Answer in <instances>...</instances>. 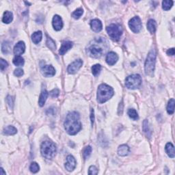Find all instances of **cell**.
Instances as JSON below:
<instances>
[{
  "instance_id": "42",
  "label": "cell",
  "mask_w": 175,
  "mask_h": 175,
  "mask_svg": "<svg viewBox=\"0 0 175 175\" xmlns=\"http://www.w3.org/2000/svg\"><path fill=\"white\" fill-rule=\"evenodd\" d=\"M6 172L4 171V169L2 168H1V175H5Z\"/></svg>"
},
{
  "instance_id": "14",
  "label": "cell",
  "mask_w": 175,
  "mask_h": 175,
  "mask_svg": "<svg viewBox=\"0 0 175 175\" xmlns=\"http://www.w3.org/2000/svg\"><path fill=\"white\" fill-rule=\"evenodd\" d=\"M72 47H73V43L71 42V41H64V42H63L59 51L60 55H64L69 49L72 48Z\"/></svg>"
},
{
  "instance_id": "2",
  "label": "cell",
  "mask_w": 175,
  "mask_h": 175,
  "mask_svg": "<svg viewBox=\"0 0 175 175\" xmlns=\"http://www.w3.org/2000/svg\"><path fill=\"white\" fill-rule=\"evenodd\" d=\"M64 128L67 132L71 135H74L81 129L79 115L77 112H72L68 114L64 121Z\"/></svg>"
},
{
  "instance_id": "39",
  "label": "cell",
  "mask_w": 175,
  "mask_h": 175,
  "mask_svg": "<svg viewBox=\"0 0 175 175\" xmlns=\"http://www.w3.org/2000/svg\"><path fill=\"white\" fill-rule=\"evenodd\" d=\"M60 91L58 89H54L52 91L50 92V95L52 96V97H57V96L59 95Z\"/></svg>"
},
{
  "instance_id": "19",
  "label": "cell",
  "mask_w": 175,
  "mask_h": 175,
  "mask_svg": "<svg viewBox=\"0 0 175 175\" xmlns=\"http://www.w3.org/2000/svg\"><path fill=\"white\" fill-rule=\"evenodd\" d=\"M48 95H49V93L47 90H45L41 92L40 97H39V101H38V104L40 107L44 106L45 102H46L47 98L48 97Z\"/></svg>"
},
{
  "instance_id": "40",
  "label": "cell",
  "mask_w": 175,
  "mask_h": 175,
  "mask_svg": "<svg viewBox=\"0 0 175 175\" xmlns=\"http://www.w3.org/2000/svg\"><path fill=\"white\" fill-rule=\"evenodd\" d=\"M90 121H91V124L93 126L94 122V109H92L91 112H90Z\"/></svg>"
},
{
  "instance_id": "33",
  "label": "cell",
  "mask_w": 175,
  "mask_h": 175,
  "mask_svg": "<svg viewBox=\"0 0 175 175\" xmlns=\"http://www.w3.org/2000/svg\"><path fill=\"white\" fill-rule=\"evenodd\" d=\"M10 50V45L8 43L4 42L2 43L1 45V51L5 54H7V53H9Z\"/></svg>"
},
{
  "instance_id": "38",
  "label": "cell",
  "mask_w": 175,
  "mask_h": 175,
  "mask_svg": "<svg viewBox=\"0 0 175 175\" xmlns=\"http://www.w3.org/2000/svg\"><path fill=\"white\" fill-rule=\"evenodd\" d=\"M14 75L16 76V77H21V76H22L24 74L23 70L21 69H16L14 72Z\"/></svg>"
},
{
  "instance_id": "11",
  "label": "cell",
  "mask_w": 175,
  "mask_h": 175,
  "mask_svg": "<svg viewBox=\"0 0 175 175\" xmlns=\"http://www.w3.org/2000/svg\"><path fill=\"white\" fill-rule=\"evenodd\" d=\"M76 167V161L73 155H68L67 157V163L65 164V168L67 171L71 172Z\"/></svg>"
},
{
  "instance_id": "29",
  "label": "cell",
  "mask_w": 175,
  "mask_h": 175,
  "mask_svg": "<svg viewBox=\"0 0 175 175\" xmlns=\"http://www.w3.org/2000/svg\"><path fill=\"white\" fill-rule=\"evenodd\" d=\"M83 12L84 10L82 8H78V9L75 10V11L72 13V16H73L74 18H75V19H78V18L81 17L82 14H83Z\"/></svg>"
},
{
  "instance_id": "5",
  "label": "cell",
  "mask_w": 175,
  "mask_h": 175,
  "mask_svg": "<svg viewBox=\"0 0 175 175\" xmlns=\"http://www.w3.org/2000/svg\"><path fill=\"white\" fill-rule=\"evenodd\" d=\"M155 60H156V53L154 49L149 53L147 55V60H146L145 64V73L147 75L153 77L154 74V71H155Z\"/></svg>"
},
{
  "instance_id": "7",
  "label": "cell",
  "mask_w": 175,
  "mask_h": 175,
  "mask_svg": "<svg viewBox=\"0 0 175 175\" xmlns=\"http://www.w3.org/2000/svg\"><path fill=\"white\" fill-rule=\"evenodd\" d=\"M142 84V77L137 74L128 76L125 79V86L127 88L131 90L139 88Z\"/></svg>"
},
{
  "instance_id": "28",
  "label": "cell",
  "mask_w": 175,
  "mask_h": 175,
  "mask_svg": "<svg viewBox=\"0 0 175 175\" xmlns=\"http://www.w3.org/2000/svg\"><path fill=\"white\" fill-rule=\"evenodd\" d=\"M173 1H163L162 2V8L164 10H168L172 7L173 6Z\"/></svg>"
},
{
  "instance_id": "4",
  "label": "cell",
  "mask_w": 175,
  "mask_h": 175,
  "mask_svg": "<svg viewBox=\"0 0 175 175\" xmlns=\"http://www.w3.org/2000/svg\"><path fill=\"white\" fill-rule=\"evenodd\" d=\"M114 95V90L107 84H101L97 90V101L99 103L108 101Z\"/></svg>"
},
{
  "instance_id": "34",
  "label": "cell",
  "mask_w": 175,
  "mask_h": 175,
  "mask_svg": "<svg viewBox=\"0 0 175 175\" xmlns=\"http://www.w3.org/2000/svg\"><path fill=\"white\" fill-rule=\"evenodd\" d=\"M40 167H39L38 164L36 162H32L30 166V170L32 173H36L39 171Z\"/></svg>"
},
{
  "instance_id": "37",
  "label": "cell",
  "mask_w": 175,
  "mask_h": 175,
  "mask_svg": "<svg viewBox=\"0 0 175 175\" xmlns=\"http://www.w3.org/2000/svg\"><path fill=\"white\" fill-rule=\"evenodd\" d=\"M6 101H7V103L9 105L10 108H12L13 107V105H14V98L12 96H7V98H6Z\"/></svg>"
},
{
  "instance_id": "16",
  "label": "cell",
  "mask_w": 175,
  "mask_h": 175,
  "mask_svg": "<svg viewBox=\"0 0 175 175\" xmlns=\"http://www.w3.org/2000/svg\"><path fill=\"white\" fill-rule=\"evenodd\" d=\"M90 26H91L92 30L95 32H99L102 30L103 25L100 20L98 19H93L90 22Z\"/></svg>"
},
{
  "instance_id": "26",
  "label": "cell",
  "mask_w": 175,
  "mask_h": 175,
  "mask_svg": "<svg viewBox=\"0 0 175 175\" xmlns=\"http://www.w3.org/2000/svg\"><path fill=\"white\" fill-rule=\"evenodd\" d=\"M13 63L16 67H21L24 64V59L20 55H17L13 59Z\"/></svg>"
},
{
  "instance_id": "23",
  "label": "cell",
  "mask_w": 175,
  "mask_h": 175,
  "mask_svg": "<svg viewBox=\"0 0 175 175\" xmlns=\"http://www.w3.org/2000/svg\"><path fill=\"white\" fill-rule=\"evenodd\" d=\"M17 133V130L15 127L12 126H8L4 128V133L6 135H14Z\"/></svg>"
},
{
  "instance_id": "20",
  "label": "cell",
  "mask_w": 175,
  "mask_h": 175,
  "mask_svg": "<svg viewBox=\"0 0 175 175\" xmlns=\"http://www.w3.org/2000/svg\"><path fill=\"white\" fill-rule=\"evenodd\" d=\"M42 37L43 34L40 31H38V32L33 33V34L32 35V42L34 43V44H38L41 41V40H42Z\"/></svg>"
},
{
  "instance_id": "17",
  "label": "cell",
  "mask_w": 175,
  "mask_h": 175,
  "mask_svg": "<svg viewBox=\"0 0 175 175\" xmlns=\"http://www.w3.org/2000/svg\"><path fill=\"white\" fill-rule=\"evenodd\" d=\"M129 153V147L126 145H120L118 149V154L121 157H125Z\"/></svg>"
},
{
  "instance_id": "31",
  "label": "cell",
  "mask_w": 175,
  "mask_h": 175,
  "mask_svg": "<svg viewBox=\"0 0 175 175\" xmlns=\"http://www.w3.org/2000/svg\"><path fill=\"white\" fill-rule=\"evenodd\" d=\"M101 71V66L100 64H95L92 67V73L95 77L100 73Z\"/></svg>"
},
{
  "instance_id": "21",
  "label": "cell",
  "mask_w": 175,
  "mask_h": 175,
  "mask_svg": "<svg viewBox=\"0 0 175 175\" xmlns=\"http://www.w3.org/2000/svg\"><path fill=\"white\" fill-rule=\"evenodd\" d=\"M12 19H13V14H12L11 12L6 11L4 12L3 18H2V21H3L4 23H10L12 21Z\"/></svg>"
},
{
  "instance_id": "3",
  "label": "cell",
  "mask_w": 175,
  "mask_h": 175,
  "mask_svg": "<svg viewBox=\"0 0 175 175\" xmlns=\"http://www.w3.org/2000/svg\"><path fill=\"white\" fill-rule=\"evenodd\" d=\"M41 155L47 159H52L57 153V147L52 141L46 140L42 143L40 147Z\"/></svg>"
},
{
  "instance_id": "1",
  "label": "cell",
  "mask_w": 175,
  "mask_h": 175,
  "mask_svg": "<svg viewBox=\"0 0 175 175\" xmlns=\"http://www.w3.org/2000/svg\"><path fill=\"white\" fill-rule=\"evenodd\" d=\"M108 45L104 38H96L92 41L88 46L87 53L90 57L99 58L108 50Z\"/></svg>"
},
{
  "instance_id": "18",
  "label": "cell",
  "mask_w": 175,
  "mask_h": 175,
  "mask_svg": "<svg viewBox=\"0 0 175 175\" xmlns=\"http://www.w3.org/2000/svg\"><path fill=\"white\" fill-rule=\"evenodd\" d=\"M165 150L167 155L169 156L170 158L174 157V147L172 143H168L167 145H166Z\"/></svg>"
},
{
  "instance_id": "9",
  "label": "cell",
  "mask_w": 175,
  "mask_h": 175,
  "mask_svg": "<svg viewBox=\"0 0 175 175\" xmlns=\"http://www.w3.org/2000/svg\"><path fill=\"white\" fill-rule=\"evenodd\" d=\"M83 64V61L81 60H77L74 61L67 68V71L69 74H75L80 69Z\"/></svg>"
},
{
  "instance_id": "10",
  "label": "cell",
  "mask_w": 175,
  "mask_h": 175,
  "mask_svg": "<svg viewBox=\"0 0 175 175\" xmlns=\"http://www.w3.org/2000/svg\"><path fill=\"white\" fill-rule=\"evenodd\" d=\"M41 72L45 77H52L55 74V70L51 65H45L41 67Z\"/></svg>"
},
{
  "instance_id": "36",
  "label": "cell",
  "mask_w": 175,
  "mask_h": 175,
  "mask_svg": "<svg viewBox=\"0 0 175 175\" xmlns=\"http://www.w3.org/2000/svg\"><path fill=\"white\" fill-rule=\"evenodd\" d=\"M88 174H98V170L95 166H91L89 168V170H88Z\"/></svg>"
},
{
  "instance_id": "41",
  "label": "cell",
  "mask_w": 175,
  "mask_h": 175,
  "mask_svg": "<svg viewBox=\"0 0 175 175\" xmlns=\"http://www.w3.org/2000/svg\"><path fill=\"white\" fill-rule=\"evenodd\" d=\"M167 54L169 55H174V49L172 48V49H168V50L167 51Z\"/></svg>"
},
{
  "instance_id": "27",
  "label": "cell",
  "mask_w": 175,
  "mask_h": 175,
  "mask_svg": "<svg viewBox=\"0 0 175 175\" xmlns=\"http://www.w3.org/2000/svg\"><path fill=\"white\" fill-rule=\"evenodd\" d=\"M127 114H128L129 116L131 119H133V120H136L138 119V114H137L136 110H134V109H129L128 112H127Z\"/></svg>"
},
{
  "instance_id": "8",
  "label": "cell",
  "mask_w": 175,
  "mask_h": 175,
  "mask_svg": "<svg viewBox=\"0 0 175 175\" xmlns=\"http://www.w3.org/2000/svg\"><path fill=\"white\" fill-rule=\"evenodd\" d=\"M129 26L132 32L134 33H138L142 29L141 19L138 16H135L131 18L129 22Z\"/></svg>"
},
{
  "instance_id": "24",
  "label": "cell",
  "mask_w": 175,
  "mask_h": 175,
  "mask_svg": "<svg viewBox=\"0 0 175 175\" xmlns=\"http://www.w3.org/2000/svg\"><path fill=\"white\" fill-rule=\"evenodd\" d=\"M174 99L171 98L168 102V106H167V112L169 114H173L174 112Z\"/></svg>"
},
{
  "instance_id": "13",
  "label": "cell",
  "mask_w": 175,
  "mask_h": 175,
  "mask_svg": "<svg viewBox=\"0 0 175 175\" xmlns=\"http://www.w3.org/2000/svg\"><path fill=\"white\" fill-rule=\"evenodd\" d=\"M118 56L114 52H110L106 55V62L108 63V64L110 66L115 64L116 63V62L118 61Z\"/></svg>"
},
{
  "instance_id": "32",
  "label": "cell",
  "mask_w": 175,
  "mask_h": 175,
  "mask_svg": "<svg viewBox=\"0 0 175 175\" xmlns=\"http://www.w3.org/2000/svg\"><path fill=\"white\" fill-rule=\"evenodd\" d=\"M91 153H92V147H90V146L86 147L83 151V156L84 159H87L88 158L90 157V155H91Z\"/></svg>"
},
{
  "instance_id": "15",
  "label": "cell",
  "mask_w": 175,
  "mask_h": 175,
  "mask_svg": "<svg viewBox=\"0 0 175 175\" xmlns=\"http://www.w3.org/2000/svg\"><path fill=\"white\" fill-rule=\"evenodd\" d=\"M25 49H26V45H25L24 42L20 41V42H18L17 44L15 45V47H14V53L16 56H17V55H20L24 53Z\"/></svg>"
},
{
  "instance_id": "22",
  "label": "cell",
  "mask_w": 175,
  "mask_h": 175,
  "mask_svg": "<svg viewBox=\"0 0 175 175\" xmlns=\"http://www.w3.org/2000/svg\"><path fill=\"white\" fill-rule=\"evenodd\" d=\"M156 28H157V24L155 20L150 19L147 23V28L148 30L151 34H154L156 31Z\"/></svg>"
},
{
  "instance_id": "6",
  "label": "cell",
  "mask_w": 175,
  "mask_h": 175,
  "mask_svg": "<svg viewBox=\"0 0 175 175\" xmlns=\"http://www.w3.org/2000/svg\"><path fill=\"white\" fill-rule=\"evenodd\" d=\"M107 32L111 39L114 41L120 40L123 34V29L121 26L117 24H111L106 28Z\"/></svg>"
},
{
  "instance_id": "35",
  "label": "cell",
  "mask_w": 175,
  "mask_h": 175,
  "mask_svg": "<svg viewBox=\"0 0 175 175\" xmlns=\"http://www.w3.org/2000/svg\"><path fill=\"white\" fill-rule=\"evenodd\" d=\"M0 63H1V66H0V68H1V71H3L5 70L6 68L8 67V64L7 62H6V60H4V59H1L0 60Z\"/></svg>"
},
{
  "instance_id": "30",
  "label": "cell",
  "mask_w": 175,
  "mask_h": 175,
  "mask_svg": "<svg viewBox=\"0 0 175 175\" xmlns=\"http://www.w3.org/2000/svg\"><path fill=\"white\" fill-rule=\"evenodd\" d=\"M46 44H47V46L51 50L54 51L55 50V49H56V46H55V42L51 38H49V37L47 38Z\"/></svg>"
},
{
  "instance_id": "25",
  "label": "cell",
  "mask_w": 175,
  "mask_h": 175,
  "mask_svg": "<svg viewBox=\"0 0 175 175\" xmlns=\"http://www.w3.org/2000/svg\"><path fill=\"white\" fill-rule=\"evenodd\" d=\"M142 125H143L142 129H143L144 132L147 134V136H149V137L151 136V130H150V127H149V122H148V120H144Z\"/></svg>"
},
{
  "instance_id": "12",
  "label": "cell",
  "mask_w": 175,
  "mask_h": 175,
  "mask_svg": "<svg viewBox=\"0 0 175 175\" xmlns=\"http://www.w3.org/2000/svg\"><path fill=\"white\" fill-rule=\"evenodd\" d=\"M52 24L54 30L56 31L61 30L62 28H63L62 19V18L58 15H55L53 16Z\"/></svg>"
}]
</instances>
